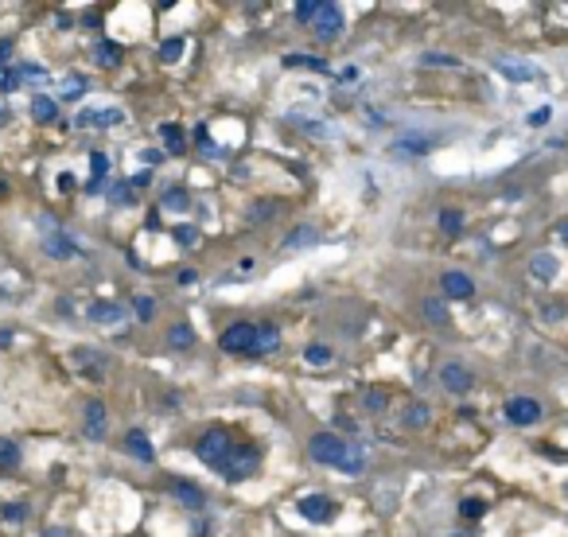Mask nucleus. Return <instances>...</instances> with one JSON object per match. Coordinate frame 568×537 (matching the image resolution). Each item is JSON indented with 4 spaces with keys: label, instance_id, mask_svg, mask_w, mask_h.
I'll return each mask as SVG.
<instances>
[{
    "label": "nucleus",
    "instance_id": "obj_1",
    "mask_svg": "<svg viewBox=\"0 0 568 537\" xmlns=\"http://www.w3.org/2000/svg\"><path fill=\"white\" fill-rule=\"evenodd\" d=\"M308 455H312L315 464L338 467V471H347V475H358V471H362V455L354 452L343 436H335V432H315L312 440H308Z\"/></svg>",
    "mask_w": 568,
    "mask_h": 537
},
{
    "label": "nucleus",
    "instance_id": "obj_2",
    "mask_svg": "<svg viewBox=\"0 0 568 537\" xmlns=\"http://www.w3.org/2000/svg\"><path fill=\"white\" fill-rule=\"evenodd\" d=\"M230 452H234V440H230L226 429H206L203 436H199V448H195V455H199L206 467H214V471H222V467L230 464Z\"/></svg>",
    "mask_w": 568,
    "mask_h": 537
},
{
    "label": "nucleus",
    "instance_id": "obj_3",
    "mask_svg": "<svg viewBox=\"0 0 568 537\" xmlns=\"http://www.w3.org/2000/svg\"><path fill=\"white\" fill-rule=\"evenodd\" d=\"M222 350L230 355H257V327L254 323H234L222 331Z\"/></svg>",
    "mask_w": 568,
    "mask_h": 537
},
{
    "label": "nucleus",
    "instance_id": "obj_4",
    "mask_svg": "<svg viewBox=\"0 0 568 537\" xmlns=\"http://www.w3.org/2000/svg\"><path fill=\"white\" fill-rule=\"evenodd\" d=\"M257 467H261V455H257V448H234V452H230V464L222 467V475L230 479V483H238V479L254 475Z\"/></svg>",
    "mask_w": 568,
    "mask_h": 537
},
{
    "label": "nucleus",
    "instance_id": "obj_5",
    "mask_svg": "<svg viewBox=\"0 0 568 537\" xmlns=\"http://www.w3.org/2000/svg\"><path fill=\"white\" fill-rule=\"evenodd\" d=\"M121 117L125 113L117 106H101V109H82V113L74 117V125H78V129H113Z\"/></svg>",
    "mask_w": 568,
    "mask_h": 537
},
{
    "label": "nucleus",
    "instance_id": "obj_6",
    "mask_svg": "<svg viewBox=\"0 0 568 537\" xmlns=\"http://www.w3.org/2000/svg\"><path fill=\"white\" fill-rule=\"evenodd\" d=\"M506 420L510 425H521V429H526V425H537V420H541V405H537L533 397H510L506 401Z\"/></svg>",
    "mask_w": 568,
    "mask_h": 537
},
{
    "label": "nucleus",
    "instance_id": "obj_7",
    "mask_svg": "<svg viewBox=\"0 0 568 537\" xmlns=\"http://www.w3.org/2000/svg\"><path fill=\"white\" fill-rule=\"evenodd\" d=\"M440 382L447 385V394H467L475 385L471 370L463 366V362H444V370H440Z\"/></svg>",
    "mask_w": 568,
    "mask_h": 537
},
{
    "label": "nucleus",
    "instance_id": "obj_8",
    "mask_svg": "<svg viewBox=\"0 0 568 537\" xmlns=\"http://www.w3.org/2000/svg\"><path fill=\"white\" fill-rule=\"evenodd\" d=\"M300 514L308 518V522H331L335 502L327 499V494H304L300 499Z\"/></svg>",
    "mask_w": 568,
    "mask_h": 537
},
{
    "label": "nucleus",
    "instance_id": "obj_9",
    "mask_svg": "<svg viewBox=\"0 0 568 537\" xmlns=\"http://www.w3.org/2000/svg\"><path fill=\"white\" fill-rule=\"evenodd\" d=\"M495 71L510 82H537V67L533 62H521V59H498Z\"/></svg>",
    "mask_w": 568,
    "mask_h": 537
},
{
    "label": "nucleus",
    "instance_id": "obj_10",
    "mask_svg": "<svg viewBox=\"0 0 568 537\" xmlns=\"http://www.w3.org/2000/svg\"><path fill=\"white\" fill-rule=\"evenodd\" d=\"M86 315H90V323H117V327H125V308L117 300H97V304L86 308Z\"/></svg>",
    "mask_w": 568,
    "mask_h": 537
},
{
    "label": "nucleus",
    "instance_id": "obj_11",
    "mask_svg": "<svg viewBox=\"0 0 568 537\" xmlns=\"http://www.w3.org/2000/svg\"><path fill=\"white\" fill-rule=\"evenodd\" d=\"M440 285H444L447 300H471L475 296V281L467 273H444L440 276Z\"/></svg>",
    "mask_w": 568,
    "mask_h": 537
},
{
    "label": "nucleus",
    "instance_id": "obj_12",
    "mask_svg": "<svg viewBox=\"0 0 568 537\" xmlns=\"http://www.w3.org/2000/svg\"><path fill=\"white\" fill-rule=\"evenodd\" d=\"M315 36L319 39H338V32H343V12H338V4H323V12H319V20H315Z\"/></svg>",
    "mask_w": 568,
    "mask_h": 537
},
{
    "label": "nucleus",
    "instance_id": "obj_13",
    "mask_svg": "<svg viewBox=\"0 0 568 537\" xmlns=\"http://www.w3.org/2000/svg\"><path fill=\"white\" fill-rule=\"evenodd\" d=\"M86 436L90 440H106V405L97 397L86 405Z\"/></svg>",
    "mask_w": 568,
    "mask_h": 537
},
{
    "label": "nucleus",
    "instance_id": "obj_14",
    "mask_svg": "<svg viewBox=\"0 0 568 537\" xmlns=\"http://www.w3.org/2000/svg\"><path fill=\"white\" fill-rule=\"evenodd\" d=\"M125 448H129V452H133L136 460H140V464H152V460H156V452H152V440H148V436H145L140 429L125 432Z\"/></svg>",
    "mask_w": 568,
    "mask_h": 537
},
{
    "label": "nucleus",
    "instance_id": "obj_15",
    "mask_svg": "<svg viewBox=\"0 0 568 537\" xmlns=\"http://www.w3.org/2000/svg\"><path fill=\"white\" fill-rule=\"evenodd\" d=\"M530 273H533V281L549 285V281L556 276V257H553V253H533V257H530Z\"/></svg>",
    "mask_w": 568,
    "mask_h": 537
},
{
    "label": "nucleus",
    "instance_id": "obj_16",
    "mask_svg": "<svg viewBox=\"0 0 568 537\" xmlns=\"http://www.w3.org/2000/svg\"><path fill=\"white\" fill-rule=\"evenodd\" d=\"M43 250H47V257L66 261V257H74V253H78V246H74L66 234H47V238H43Z\"/></svg>",
    "mask_w": 568,
    "mask_h": 537
},
{
    "label": "nucleus",
    "instance_id": "obj_17",
    "mask_svg": "<svg viewBox=\"0 0 568 537\" xmlns=\"http://www.w3.org/2000/svg\"><path fill=\"white\" fill-rule=\"evenodd\" d=\"M277 346H280L277 323H261V327H257V355H273Z\"/></svg>",
    "mask_w": 568,
    "mask_h": 537
},
{
    "label": "nucleus",
    "instance_id": "obj_18",
    "mask_svg": "<svg viewBox=\"0 0 568 537\" xmlns=\"http://www.w3.org/2000/svg\"><path fill=\"white\" fill-rule=\"evenodd\" d=\"M94 62L97 67H106V71L121 67V47H117V43H97L94 47Z\"/></svg>",
    "mask_w": 568,
    "mask_h": 537
},
{
    "label": "nucleus",
    "instance_id": "obj_19",
    "mask_svg": "<svg viewBox=\"0 0 568 537\" xmlns=\"http://www.w3.org/2000/svg\"><path fill=\"white\" fill-rule=\"evenodd\" d=\"M421 311H424V320H428V323H440V327L452 320V315H447V304H444V300H432V296L421 304Z\"/></svg>",
    "mask_w": 568,
    "mask_h": 537
},
{
    "label": "nucleus",
    "instance_id": "obj_20",
    "mask_svg": "<svg viewBox=\"0 0 568 537\" xmlns=\"http://www.w3.org/2000/svg\"><path fill=\"white\" fill-rule=\"evenodd\" d=\"M195 343V331H191V323H175L168 331V346H175V350H187V346Z\"/></svg>",
    "mask_w": 568,
    "mask_h": 537
},
{
    "label": "nucleus",
    "instance_id": "obj_21",
    "mask_svg": "<svg viewBox=\"0 0 568 537\" xmlns=\"http://www.w3.org/2000/svg\"><path fill=\"white\" fill-rule=\"evenodd\" d=\"M319 238V234H315V226H296L288 234V238H284V250H300V246H312V241Z\"/></svg>",
    "mask_w": 568,
    "mask_h": 537
},
{
    "label": "nucleus",
    "instance_id": "obj_22",
    "mask_svg": "<svg viewBox=\"0 0 568 537\" xmlns=\"http://www.w3.org/2000/svg\"><path fill=\"white\" fill-rule=\"evenodd\" d=\"M183 51H187L183 36H171V39H164V43H160V59H164V62H180Z\"/></svg>",
    "mask_w": 568,
    "mask_h": 537
},
{
    "label": "nucleus",
    "instance_id": "obj_23",
    "mask_svg": "<svg viewBox=\"0 0 568 537\" xmlns=\"http://www.w3.org/2000/svg\"><path fill=\"white\" fill-rule=\"evenodd\" d=\"M32 113H36V121H43V125H47V121H55V117H59V106H55L51 97H43V94H39L36 102H32Z\"/></svg>",
    "mask_w": 568,
    "mask_h": 537
},
{
    "label": "nucleus",
    "instance_id": "obj_24",
    "mask_svg": "<svg viewBox=\"0 0 568 537\" xmlns=\"http://www.w3.org/2000/svg\"><path fill=\"white\" fill-rule=\"evenodd\" d=\"M171 494H175L183 506H203V490H195V483H175Z\"/></svg>",
    "mask_w": 568,
    "mask_h": 537
},
{
    "label": "nucleus",
    "instance_id": "obj_25",
    "mask_svg": "<svg viewBox=\"0 0 568 537\" xmlns=\"http://www.w3.org/2000/svg\"><path fill=\"white\" fill-rule=\"evenodd\" d=\"M428 148H432L428 136H401L397 141V152H409V156H421V152H428Z\"/></svg>",
    "mask_w": 568,
    "mask_h": 537
},
{
    "label": "nucleus",
    "instance_id": "obj_26",
    "mask_svg": "<svg viewBox=\"0 0 568 537\" xmlns=\"http://www.w3.org/2000/svg\"><path fill=\"white\" fill-rule=\"evenodd\" d=\"M319 12H323V4H319V0H300V4H296V20H300V24H315V20H319Z\"/></svg>",
    "mask_w": 568,
    "mask_h": 537
},
{
    "label": "nucleus",
    "instance_id": "obj_27",
    "mask_svg": "<svg viewBox=\"0 0 568 537\" xmlns=\"http://www.w3.org/2000/svg\"><path fill=\"white\" fill-rule=\"evenodd\" d=\"M304 362H312V366H327V362H331V346L312 343L308 350H304Z\"/></svg>",
    "mask_w": 568,
    "mask_h": 537
},
{
    "label": "nucleus",
    "instance_id": "obj_28",
    "mask_svg": "<svg viewBox=\"0 0 568 537\" xmlns=\"http://www.w3.org/2000/svg\"><path fill=\"white\" fill-rule=\"evenodd\" d=\"M160 136L168 141V152H183V129L180 125H160Z\"/></svg>",
    "mask_w": 568,
    "mask_h": 537
},
{
    "label": "nucleus",
    "instance_id": "obj_29",
    "mask_svg": "<svg viewBox=\"0 0 568 537\" xmlns=\"http://www.w3.org/2000/svg\"><path fill=\"white\" fill-rule=\"evenodd\" d=\"M187 206H191V199H187L183 187H171V191L164 195V211H187Z\"/></svg>",
    "mask_w": 568,
    "mask_h": 537
},
{
    "label": "nucleus",
    "instance_id": "obj_30",
    "mask_svg": "<svg viewBox=\"0 0 568 537\" xmlns=\"http://www.w3.org/2000/svg\"><path fill=\"white\" fill-rule=\"evenodd\" d=\"M428 417H432V413H428V405H409V409H405V425H409V429H424V425H428Z\"/></svg>",
    "mask_w": 568,
    "mask_h": 537
},
{
    "label": "nucleus",
    "instance_id": "obj_31",
    "mask_svg": "<svg viewBox=\"0 0 568 537\" xmlns=\"http://www.w3.org/2000/svg\"><path fill=\"white\" fill-rule=\"evenodd\" d=\"M16 464H20V448H16L12 440H0V467H4V471H12Z\"/></svg>",
    "mask_w": 568,
    "mask_h": 537
},
{
    "label": "nucleus",
    "instance_id": "obj_32",
    "mask_svg": "<svg viewBox=\"0 0 568 537\" xmlns=\"http://www.w3.org/2000/svg\"><path fill=\"white\" fill-rule=\"evenodd\" d=\"M440 230H444V234H460L463 230V215L460 211H440Z\"/></svg>",
    "mask_w": 568,
    "mask_h": 537
},
{
    "label": "nucleus",
    "instance_id": "obj_33",
    "mask_svg": "<svg viewBox=\"0 0 568 537\" xmlns=\"http://www.w3.org/2000/svg\"><path fill=\"white\" fill-rule=\"evenodd\" d=\"M133 311H136V320H140V323H148L152 315H156V300H152V296H136L133 300Z\"/></svg>",
    "mask_w": 568,
    "mask_h": 537
},
{
    "label": "nucleus",
    "instance_id": "obj_34",
    "mask_svg": "<svg viewBox=\"0 0 568 537\" xmlns=\"http://www.w3.org/2000/svg\"><path fill=\"white\" fill-rule=\"evenodd\" d=\"M90 167H94V179H90V183H106L109 156H106V152H90Z\"/></svg>",
    "mask_w": 568,
    "mask_h": 537
},
{
    "label": "nucleus",
    "instance_id": "obj_35",
    "mask_svg": "<svg viewBox=\"0 0 568 537\" xmlns=\"http://www.w3.org/2000/svg\"><path fill=\"white\" fill-rule=\"evenodd\" d=\"M421 67H460V59H456V55H440V51H428V55H421Z\"/></svg>",
    "mask_w": 568,
    "mask_h": 537
},
{
    "label": "nucleus",
    "instance_id": "obj_36",
    "mask_svg": "<svg viewBox=\"0 0 568 537\" xmlns=\"http://www.w3.org/2000/svg\"><path fill=\"white\" fill-rule=\"evenodd\" d=\"M362 405L370 409V413H382V409L389 405V397L382 394V390H366V394H362Z\"/></svg>",
    "mask_w": 568,
    "mask_h": 537
},
{
    "label": "nucleus",
    "instance_id": "obj_37",
    "mask_svg": "<svg viewBox=\"0 0 568 537\" xmlns=\"http://www.w3.org/2000/svg\"><path fill=\"white\" fill-rule=\"evenodd\" d=\"M288 67H308V71H327V62L323 59H308V55H288Z\"/></svg>",
    "mask_w": 568,
    "mask_h": 537
},
{
    "label": "nucleus",
    "instance_id": "obj_38",
    "mask_svg": "<svg viewBox=\"0 0 568 537\" xmlns=\"http://www.w3.org/2000/svg\"><path fill=\"white\" fill-rule=\"evenodd\" d=\"M20 86V71H8V67H0V94H8Z\"/></svg>",
    "mask_w": 568,
    "mask_h": 537
},
{
    "label": "nucleus",
    "instance_id": "obj_39",
    "mask_svg": "<svg viewBox=\"0 0 568 537\" xmlns=\"http://www.w3.org/2000/svg\"><path fill=\"white\" fill-rule=\"evenodd\" d=\"M82 90H86L82 74H71V78H66V86H62V97H78Z\"/></svg>",
    "mask_w": 568,
    "mask_h": 537
},
{
    "label": "nucleus",
    "instance_id": "obj_40",
    "mask_svg": "<svg viewBox=\"0 0 568 537\" xmlns=\"http://www.w3.org/2000/svg\"><path fill=\"white\" fill-rule=\"evenodd\" d=\"M171 238L180 241V246H195V238H199V230H195V226H175V234H171Z\"/></svg>",
    "mask_w": 568,
    "mask_h": 537
},
{
    "label": "nucleus",
    "instance_id": "obj_41",
    "mask_svg": "<svg viewBox=\"0 0 568 537\" xmlns=\"http://www.w3.org/2000/svg\"><path fill=\"white\" fill-rule=\"evenodd\" d=\"M549 117H553V109L541 106V109H533V113H530V125H533V129H541V125H549Z\"/></svg>",
    "mask_w": 568,
    "mask_h": 537
},
{
    "label": "nucleus",
    "instance_id": "obj_42",
    "mask_svg": "<svg viewBox=\"0 0 568 537\" xmlns=\"http://www.w3.org/2000/svg\"><path fill=\"white\" fill-rule=\"evenodd\" d=\"M460 510L467 514V518H483V510H486V506H483V502H479V499H467V502H463V506H460Z\"/></svg>",
    "mask_w": 568,
    "mask_h": 537
},
{
    "label": "nucleus",
    "instance_id": "obj_43",
    "mask_svg": "<svg viewBox=\"0 0 568 537\" xmlns=\"http://www.w3.org/2000/svg\"><path fill=\"white\" fill-rule=\"evenodd\" d=\"M109 199H113V203H129V199H133V191H129L125 183H117V187L109 191Z\"/></svg>",
    "mask_w": 568,
    "mask_h": 537
},
{
    "label": "nucleus",
    "instance_id": "obj_44",
    "mask_svg": "<svg viewBox=\"0 0 568 537\" xmlns=\"http://www.w3.org/2000/svg\"><path fill=\"white\" fill-rule=\"evenodd\" d=\"M12 59V39H0V67Z\"/></svg>",
    "mask_w": 568,
    "mask_h": 537
},
{
    "label": "nucleus",
    "instance_id": "obj_45",
    "mask_svg": "<svg viewBox=\"0 0 568 537\" xmlns=\"http://www.w3.org/2000/svg\"><path fill=\"white\" fill-rule=\"evenodd\" d=\"M560 315H565V304H549L545 308V320H560Z\"/></svg>",
    "mask_w": 568,
    "mask_h": 537
},
{
    "label": "nucleus",
    "instance_id": "obj_46",
    "mask_svg": "<svg viewBox=\"0 0 568 537\" xmlns=\"http://www.w3.org/2000/svg\"><path fill=\"white\" fill-rule=\"evenodd\" d=\"M269 211H273V203H257V211H254V218H249V222H261Z\"/></svg>",
    "mask_w": 568,
    "mask_h": 537
},
{
    "label": "nucleus",
    "instance_id": "obj_47",
    "mask_svg": "<svg viewBox=\"0 0 568 537\" xmlns=\"http://www.w3.org/2000/svg\"><path fill=\"white\" fill-rule=\"evenodd\" d=\"M4 514H8V522H20V518H24V506L16 502V506H8V510H4Z\"/></svg>",
    "mask_w": 568,
    "mask_h": 537
},
{
    "label": "nucleus",
    "instance_id": "obj_48",
    "mask_svg": "<svg viewBox=\"0 0 568 537\" xmlns=\"http://www.w3.org/2000/svg\"><path fill=\"white\" fill-rule=\"evenodd\" d=\"M71 187H74V179H71V171H62V176H59V191H71Z\"/></svg>",
    "mask_w": 568,
    "mask_h": 537
},
{
    "label": "nucleus",
    "instance_id": "obj_49",
    "mask_svg": "<svg viewBox=\"0 0 568 537\" xmlns=\"http://www.w3.org/2000/svg\"><path fill=\"white\" fill-rule=\"evenodd\" d=\"M148 179H152V171H136V176H133V187H145Z\"/></svg>",
    "mask_w": 568,
    "mask_h": 537
},
{
    "label": "nucleus",
    "instance_id": "obj_50",
    "mask_svg": "<svg viewBox=\"0 0 568 537\" xmlns=\"http://www.w3.org/2000/svg\"><path fill=\"white\" fill-rule=\"evenodd\" d=\"M43 537H71L66 529H43Z\"/></svg>",
    "mask_w": 568,
    "mask_h": 537
},
{
    "label": "nucleus",
    "instance_id": "obj_51",
    "mask_svg": "<svg viewBox=\"0 0 568 537\" xmlns=\"http://www.w3.org/2000/svg\"><path fill=\"white\" fill-rule=\"evenodd\" d=\"M556 230H560V238L568 241V222H560V226H556Z\"/></svg>",
    "mask_w": 568,
    "mask_h": 537
},
{
    "label": "nucleus",
    "instance_id": "obj_52",
    "mask_svg": "<svg viewBox=\"0 0 568 537\" xmlns=\"http://www.w3.org/2000/svg\"><path fill=\"white\" fill-rule=\"evenodd\" d=\"M4 121H8V109H4V106H0V125H4Z\"/></svg>",
    "mask_w": 568,
    "mask_h": 537
},
{
    "label": "nucleus",
    "instance_id": "obj_53",
    "mask_svg": "<svg viewBox=\"0 0 568 537\" xmlns=\"http://www.w3.org/2000/svg\"><path fill=\"white\" fill-rule=\"evenodd\" d=\"M452 537H467V534H452Z\"/></svg>",
    "mask_w": 568,
    "mask_h": 537
}]
</instances>
